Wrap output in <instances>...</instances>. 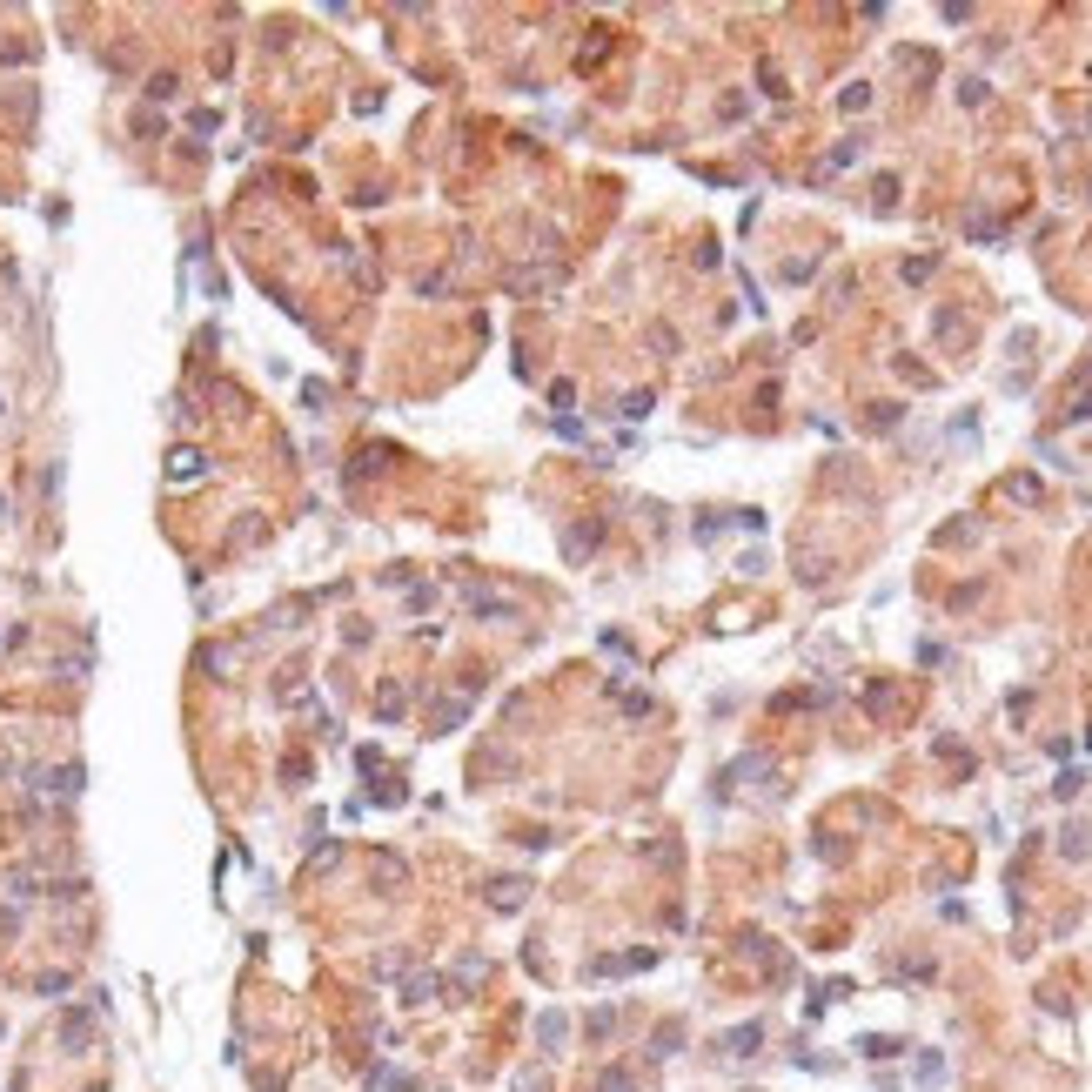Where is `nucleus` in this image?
I'll list each match as a JSON object with an SVG mask.
<instances>
[{"mask_svg": "<svg viewBox=\"0 0 1092 1092\" xmlns=\"http://www.w3.org/2000/svg\"><path fill=\"white\" fill-rule=\"evenodd\" d=\"M1066 423H1092V382L1079 396H1066Z\"/></svg>", "mask_w": 1092, "mask_h": 1092, "instance_id": "obj_1", "label": "nucleus"}, {"mask_svg": "<svg viewBox=\"0 0 1092 1092\" xmlns=\"http://www.w3.org/2000/svg\"><path fill=\"white\" fill-rule=\"evenodd\" d=\"M724 1046H730V1052H751V1046H757V1025H737V1032H730Z\"/></svg>", "mask_w": 1092, "mask_h": 1092, "instance_id": "obj_2", "label": "nucleus"}]
</instances>
